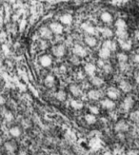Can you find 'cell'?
Returning a JSON list of instances; mask_svg holds the SVG:
<instances>
[{
	"instance_id": "obj_25",
	"label": "cell",
	"mask_w": 139,
	"mask_h": 155,
	"mask_svg": "<svg viewBox=\"0 0 139 155\" xmlns=\"http://www.w3.org/2000/svg\"><path fill=\"white\" fill-rule=\"evenodd\" d=\"M67 96H68L67 92L65 91H63V89H60V91H58L55 93V98L58 100V101H60V102L66 101Z\"/></svg>"
},
{
	"instance_id": "obj_38",
	"label": "cell",
	"mask_w": 139,
	"mask_h": 155,
	"mask_svg": "<svg viewBox=\"0 0 139 155\" xmlns=\"http://www.w3.org/2000/svg\"><path fill=\"white\" fill-rule=\"evenodd\" d=\"M134 62L139 63V54H136L135 56H134Z\"/></svg>"
},
{
	"instance_id": "obj_5",
	"label": "cell",
	"mask_w": 139,
	"mask_h": 155,
	"mask_svg": "<svg viewBox=\"0 0 139 155\" xmlns=\"http://www.w3.org/2000/svg\"><path fill=\"white\" fill-rule=\"evenodd\" d=\"M133 104H134V100H133V97L132 96H127V97H125V99L123 100V102H122L121 108L124 111L128 112L133 107Z\"/></svg>"
},
{
	"instance_id": "obj_26",
	"label": "cell",
	"mask_w": 139,
	"mask_h": 155,
	"mask_svg": "<svg viewBox=\"0 0 139 155\" xmlns=\"http://www.w3.org/2000/svg\"><path fill=\"white\" fill-rule=\"evenodd\" d=\"M100 18L101 20L103 21L104 23H111L112 21V14H110V13H107V11H104V13H102L101 15H100Z\"/></svg>"
},
{
	"instance_id": "obj_19",
	"label": "cell",
	"mask_w": 139,
	"mask_h": 155,
	"mask_svg": "<svg viewBox=\"0 0 139 155\" xmlns=\"http://www.w3.org/2000/svg\"><path fill=\"white\" fill-rule=\"evenodd\" d=\"M9 133L13 138H18V137H20V135H21L22 130L19 127H17V126H14V127H11L10 129Z\"/></svg>"
},
{
	"instance_id": "obj_27",
	"label": "cell",
	"mask_w": 139,
	"mask_h": 155,
	"mask_svg": "<svg viewBox=\"0 0 139 155\" xmlns=\"http://www.w3.org/2000/svg\"><path fill=\"white\" fill-rule=\"evenodd\" d=\"M100 31V34H102V36H104L105 38H110V37H112V34H113V32L112 30H110L109 28H102L99 30Z\"/></svg>"
},
{
	"instance_id": "obj_4",
	"label": "cell",
	"mask_w": 139,
	"mask_h": 155,
	"mask_svg": "<svg viewBox=\"0 0 139 155\" xmlns=\"http://www.w3.org/2000/svg\"><path fill=\"white\" fill-rule=\"evenodd\" d=\"M114 130H115L116 132H119V133H123V132L128 131L129 124L127 123V121H125V120L117 121L115 125H114Z\"/></svg>"
},
{
	"instance_id": "obj_3",
	"label": "cell",
	"mask_w": 139,
	"mask_h": 155,
	"mask_svg": "<svg viewBox=\"0 0 139 155\" xmlns=\"http://www.w3.org/2000/svg\"><path fill=\"white\" fill-rule=\"evenodd\" d=\"M4 148H5L6 152L9 155H14L17 151V144L14 141H8L4 144Z\"/></svg>"
},
{
	"instance_id": "obj_9",
	"label": "cell",
	"mask_w": 139,
	"mask_h": 155,
	"mask_svg": "<svg viewBox=\"0 0 139 155\" xmlns=\"http://www.w3.org/2000/svg\"><path fill=\"white\" fill-rule=\"evenodd\" d=\"M39 63L43 68H50L52 65V58L49 54H43L39 57Z\"/></svg>"
},
{
	"instance_id": "obj_35",
	"label": "cell",
	"mask_w": 139,
	"mask_h": 155,
	"mask_svg": "<svg viewBox=\"0 0 139 155\" xmlns=\"http://www.w3.org/2000/svg\"><path fill=\"white\" fill-rule=\"evenodd\" d=\"M48 47V44H47V40H42L41 42H40V48L44 50V49H47Z\"/></svg>"
},
{
	"instance_id": "obj_20",
	"label": "cell",
	"mask_w": 139,
	"mask_h": 155,
	"mask_svg": "<svg viewBox=\"0 0 139 155\" xmlns=\"http://www.w3.org/2000/svg\"><path fill=\"white\" fill-rule=\"evenodd\" d=\"M119 46L122 50L129 51L132 48V42L127 38V39H119Z\"/></svg>"
},
{
	"instance_id": "obj_30",
	"label": "cell",
	"mask_w": 139,
	"mask_h": 155,
	"mask_svg": "<svg viewBox=\"0 0 139 155\" xmlns=\"http://www.w3.org/2000/svg\"><path fill=\"white\" fill-rule=\"evenodd\" d=\"M117 60L119 61V63H127L128 56H127V54H123V52H120V54H117Z\"/></svg>"
},
{
	"instance_id": "obj_36",
	"label": "cell",
	"mask_w": 139,
	"mask_h": 155,
	"mask_svg": "<svg viewBox=\"0 0 139 155\" xmlns=\"http://www.w3.org/2000/svg\"><path fill=\"white\" fill-rule=\"evenodd\" d=\"M128 64L127 63H120V68H121V70L122 71H127L128 70Z\"/></svg>"
},
{
	"instance_id": "obj_14",
	"label": "cell",
	"mask_w": 139,
	"mask_h": 155,
	"mask_svg": "<svg viewBox=\"0 0 139 155\" xmlns=\"http://www.w3.org/2000/svg\"><path fill=\"white\" fill-rule=\"evenodd\" d=\"M73 21V17L72 14H64L60 16V23L62 24V25H71Z\"/></svg>"
},
{
	"instance_id": "obj_6",
	"label": "cell",
	"mask_w": 139,
	"mask_h": 155,
	"mask_svg": "<svg viewBox=\"0 0 139 155\" xmlns=\"http://www.w3.org/2000/svg\"><path fill=\"white\" fill-rule=\"evenodd\" d=\"M106 94H107L108 98L114 101L120 97V91L117 88L110 87V88H108L107 91H106Z\"/></svg>"
},
{
	"instance_id": "obj_42",
	"label": "cell",
	"mask_w": 139,
	"mask_h": 155,
	"mask_svg": "<svg viewBox=\"0 0 139 155\" xmlns=\"http://www.w3.org/2000/svg\"><path fill=\"white\" fill-rule=\"evenodd\" d=\"M2 143H3V139H2V137L0 136V146L2 145Z\"/></svg>"
},
{
	"instance_id": "obj_22",
	"label": "cell",
	"mask_w": 139,
	"mask_h": 155,
	"mask_svg": "<svg viewBox=\"0 0 139 155\" xmlns=\"http://www.w3.org/2000/svg\"><path fill=\"white\" fill-rule=\"evenodd\" d=\"M119 89L123 92H130L132 91V85H130L128 81L123 80V81H121L119 84Z\"/></svg>"
},
{
	"instance_id": "obj_1",
	"label": "cell",
	"mask_w": 139,
	"mask_h": 155,
	"mask_svg": "<svg viewBox=\"0 0 139 155\" xmlns=\"http://www.w3.org/2000/svg\"><path fill=\"white\" fill-rule=\"evenodd\" d=\"M66 47L64 46L62 44H57L54 45V47L52 48V55L57 57V58H61L63 57L65 54H66Z\"/></svg>"
},
{
	"instance_id": "obj_16",
	"label": "cell",
	"mask_w": 139,
	"mask_h": 155,
	"mask_svg": "<svg viewBox=\"0 0 139 155\" xmlns=\"http://www.w3.org/2000/svg\"><path fill=\"white\" fill-rule=\"evenodd\" d=\"M70 105H71V107L75 109V111H81L83 108H84V103L82 101H80L78 99H72L70 102Z\"/></svg>"
},
{
	"instance_id": "obj_32",
	"label": "cell",
	"mask_w": 139,
	"mask_h": 155,
	"mask_svg": "<svg viewBox=\"0 0 139 155\" xmlns=\"http://www.w3.org/2000/svg\"><path fill=\"white\" fill-rule=\"evenodd\" d=\"M4 118H5V120L7 122H11L14 120V114L11 113V111H5V113H4Z\"/></svg>"
},
{
	"instance_id": "obj_8",
	"label": "cell",
	"mask_w": 139,
	"mask_h": 155,
	"mask_svg": "<svg viewBox=\"0 0 139 155\" xmlns=\"http://www.w3.org/2000/svg\"><path fill=\"white\" fill-rule=\"evenodd\" d=\"M88 95V98L90 100H92V101H98L102 98V92L99 89H90L87 93Z\"/></svg>"
},
{
	"instance_id": "obj_31",
	"label": "cell",
	"mask_w": 139,
	"mask_h": 155,
	"mask_svg": "<svg viewBox=\"0 0 139 155\" xmlns=\"http://www.w3.org/2000/svg\"><path fill=\"white\" fill-rule=\"evenodd\" d=\"M89 111H90V113L95 114V115H97V114L100 113V109L97 106H90Z\"/></svg>"
},
{
	"instance_id": "obj_24",
	"label": "cell",
	"mask_w": 139,
	"mask_h": 155,
	"mask_svg": "<svg viewBox=\"0 0 139 155\" xmlns=\"http://www.w3.org/2000/svg\"><path fill=\"white\" fill-rule=\"evenodd\" d=\"M103 47L106 48V49H108V50H110L111 51H115L116 50V43L112 41V40H109L108 39V40H106V41H104Z\"/></svg>"
},
{
	"instance_id": "obj_37",
	"label": "cell",
	"mask_w": 139,
	"mask_h": 155,
	"mask_svg": "<svg viewBox=\"0 0 139 155\" xmlns=\"http://www.w3.org/2000/svg\"><path fill=\"white\" fill-rule=\"evenodd\" d=\"M5 103H6V99H5V97L2 96V95H0V106L5 105Z\"/></svg>"
},
{
	"instance_id": "obj_21",
	"label": "cell",
	"mask_w": 139,
	"mask_h": 155,
	"mask_svg": "<svg viewBox=\"0 0 139 155\" xmlns=\"http://www.w3.org/2000/svg\"><path fill=\"white\" fill-rule=\"evenodd\" d=\"M91 83L92 86H95L96 88H100L101 86L104 85V80L99 76H92L91 78Z\"/></svg>"
},
{
	"instance_id": "obj_13",
	"label": "cell",
	"mask_w": 139,
	"mask_h": 155,
	"mask_svg": "<svg viewBox=\"0 0 139 155\" xmlns=\"http://www.w3.org/2000/svg\"><path fill=\"white\" fill-rule=\"evenodd\" d=\"M96 66L95 64H92V63H87L85 65V67H84V71L85 73L87 75L89 76H95V72H96Z\"/></svg>"
},
{
	"instance_id": "obj_17",
	"label": "cell",
	"mask_w": 139,
	"mask_h": 155,
	"mask_svg": "<svg viewBox=\"0 0 139 155\" xmlns=\"http://www.w3.org/2000/svg\"><path fill=\"white\" fill-rule=\"evenodd\" d=\"M84 41H85V44L87 45V46L91 47V48H95L97 45V39L93 35L86 36L85 39H84Z\"/></svg>"
},
{
	"instance_id": "obj_12",
	"label": "cell",
	"mask_w": 139,
	"mask_h": 155,
	"mask_svg": "<svg viewBox=\"0 0 139 155\" xmlns=\"http://www.w3.org/2000/svg\"><path fill=\"white\" fill-rule=\"evenodd\" d=\"M69 91L71 92V94L75 97H80L82 95V89H81L78 85L76 84H71L69 86Z\"/></svg>"
},
{
	"instance_id": "obj_15",
	"label": "cell",
	"mask_w": 139,
	"mask_h": 155,
	"mask_svg": "<svg viewBox=\"0 0 139 155\" xmlns=\"http://www.w3.org/2000/svg\"><path fill=\"white\" fill-rule=\"evenodd\" d=\"M111 51L108 50V49H106L104 47H102L99 51H98V56H99V58L102 60H107L108 58H110V56H111Z\"/></svg>"
},
{
	"instance_id": "obj_28",
	"label": "cell",
	"mask_w": 139,
	"mask_h": 155,
	"mask_svg": "<svg viewBox=\"0 0 139 155\" xmlns=\"http://www.w3.org/2000/svg\"><path fill=\"white\" fill-rule=\"evenodd\" d=\"M115 27L117 28V30H126L127 24L125 22V20L123 19H118L115 22Z\"/></svg>"
},
{
	"instance_id": "obj_43",
	"label": "cell",
	"mask_w": 139,
	"mask_h": 155,
	"mask_svg": "<svg viewBox=\"0 0 139 155\" xmlns=\"http://www.w3.org/2000/svg\"><path fill=\"white\" fill-rule=\"evenodd\" d=\"M36 155H45L44 153H38V154H36Z\"/></svg>"
},
{
	"instance_id": "obj_11",
	"label": "cell",
	"mask_w": 139,
	"mask_h": 155,
	"mask_svg": "<svg viewBox=\"0 0 139 155\" xmlns=\"http://www.w3.org/2000/svg\"><path fill=\"white\" fill-rule=\"evenodd\" d=\"M51 29L52 32L54 34H61L64 31V28H63V25L61 24L60 22H52L50 27H49Z\"/></svg>"
},
{
	"instance_id": "obj_23",
	"label": "cell",
	"mask_w": 139,
	"mask_h": 155,
	"mask_svg": "<svg viewBox=\"0 0 139 155\" xmlns=\"http://www.w3.org/2000/svg\"><path fill=\"white\" fill-rule=\"evenodd\" d=\"M84 119L86 121V123L88 125H93L96 123L97 121V118H96V115L95 114H92V113H87L84 117Z\"/></svg>"
},
{
	"instance_id": "obj_33",
	"label": "cell",
	"mask_w": 139,
	"mask_h": 155,
	"mask_svg": "<svg viewBox=\"0 0 139 155\" xmlns=\"http://www.w3.org/2000/svg\"><path fill=\"white\" fill-rule=\"evenodd\" d=\"M130 119L134 122H139V109L138 111H133L130 113Z\"/></svg>"
},
{
	"instance_id": "obj_29",
	"label": "cell",
	"mask_w": 139,
	"mask_h": 155,
	"mask_svg": "<svg viewBox=\"0 0 139 155\" xmlns=\"http://www.w3.org/2000/svg\"><path fill=\"white\" fill-rule=\"evenodd\" d=\"M116 35L118 39H127L128 38V32L126 30H116Z\"/></svg>"
},
{
	"instance_id": "obj_7",
	"label": "cell",
	"mask_w": 139,
	"mask_h": 155,
	"mask_svg": "<svg viewBox=\"0 0 139 155\" xmlns=\"http://www.w3.org/2000/svg\"><path fill=\"white\" fill-rule=\"evenodd\" d=\"M39 35L43 40H50L52 38L54 34L52 32L51 29L48 27H41L39 29Z\"/></svg>"
},
{
	"instance_id": "obj_41",
	"label": "cell",
	"mask_w": 139,
	"mask_h": 155,
	"mask_svg": "<svg viewBox=\"0 0 139 155\" xmlns=\"http://www.w3.org/2000/svg\"><path fill=\"white\" fill-rule=\"evenodd\" d=\"M50 155H61L60 153H57V152H52V153H51Z\"/></svg>"
},
{
	"instance_id": "obj_40",
	"label": "cell",
	"mask_w": 139,
	"mask_h": 155,
	"mask_svg": "<svg viewBox=\"0 0 139 155\" xmlns=\"http://www.w3.org/2000/svg\"><path fill=\"white\" fill-rule=\"evenodd\" d=\"M135 37L137 40H139V31H135Z\"/></svg>"
},
{
	"instance_id": "obj_18",
	"label": "cell",
	"mask_w": 139,
	"mask_h": 155,
	"mask_svg": "<svg viewBox=\"0 0 139 155\" xmlns=\"http://www.w3.org/2000/svg\"><path fill=\"white\" fill-rule=\"evenodd\" d=\"M44 84L48 88H52L55 84V77L52 74H48L44 79Z\"/></svg>"
},
{
	"instance_id": "obj_34",
	"label": "cell",
	"mask_w": 139,
	"mask_h": 155,
	"mask_svg": "<svg viewBox=\"0 0 139 155\" xmlns=\"http://www.w3.org/2000/svg\"><path fill=\"white\" fill-rule=\"evenodd\" d=\"M84 29H85V31H87L90 35H92V34H95V29L93 28L92 26H90V25L89 26H85Z\"/></svg>"
},
{
	"instance_id": "obj_2",
	"label": "cell",
	"mask_w": 139,
	"mask_h": 155,
	"mask_svg": "<svg viewBox=\"0 0 139 155\" xmlns=\"http://www.w3.org/2000/svg\"><path fill=\"white\" fill-rule=\"evenodd\" d=\"M72 52L73 54L77 57H80V58H84L88 55V51L82 46V45L76 44L75 45V47L72 49Z\"/></svg>"
},
{
	"instance_id": "obj_10",
	"label": "cell",
	"mask_w": 139,
	"mask_h": 155,
	"mask_svg": "<svg viewBox=\"0 0 139 155\" xmlns=\"http://www.w3.org/2000/svg\"><path fill=\"white\" fill-rule=\"evenodd\" d=\"M100 105L102 108L104 109H107V111H112V109H114V108H115V103H114V101L110 98L101 100Z\"/></svg>"
},
{
	"instance_id": "obj_39",
	"label": "cell",
	"mask_w": 139,
	"mask_h": 155,
	"mask_svg": "<svg viewBox=\"0 0 139 155\" xmlns=\"http://www.w3.org/2000/svg\"><path fill=\"white\" fill-rule=\"evenodd\" d=\"M135 81L137 84H139V73H137V75L135 76Z\"/></svg>"
}]
</instances>
